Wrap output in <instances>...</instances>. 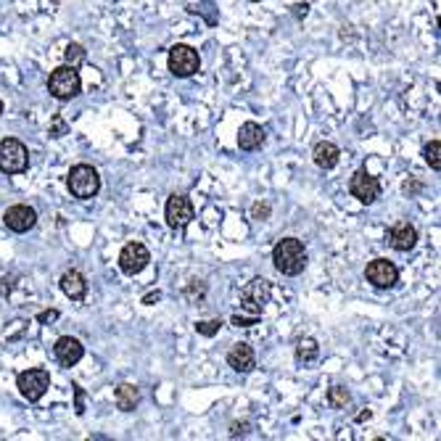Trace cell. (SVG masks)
Masks as SVG:
<instances>
[{
    "mask_svg": "<svg viewBox=\"0 0 441 441\" xmlns=\"http://www.w3.org/2000/svg\"><path fill=\"white\" fill-rule=\"evenodd\" d=\"M307 261H310V254H307V246L299 238H283L272 249V264H275V270L288 275V278L301 275L304 267H307Z\"/></svg>",
    "mask_w": 441,
    "mask_h": 441,
    "instance_id": "6da1fadb",
    "label": "cell"
},
{
    "mask_svg": "<svg viewBox=\"0 0 441 441\" xmlns=\"http://www.w3.org/2000/svg\"><path fill=\"white\" fill-rule=\"evenodd\" d=\"M82 90V80H80V71L77 66H69V64H64L59 69L50 71L48 77V93L53 95L56 100H71L77 98Z\"/></svg>",
    "mask_w": 441,
    "mask_h": 441,
    "instance_id": "7a4b0ae2",
    "label": "cell"
},
{
    "mask_svg": "<svg viewBox=\"0 0 441 441\" xmlns=\"http://www.w3.org/2000/svg\"><path fill=\"white\" fill-rule=\"evenodd\" d=\"M66 188L74 199L80 201H88L93 196H98L100 191V175L95 167L90 164H77V167H71L69 177H66Z\"/></svg>",
    "mask_w": 441,
    "mask_h": 441,
    "instance_id": "3957f363",
    "label": "cell"
},
{
    "mask_svg": "<svg viewBox=\"0 0 441 441\" xmlns=\"http://www.w3.org/2000/svg\"><path fill=\"white\" fill-rule=\"evenodd\" d=\"M30 167V151L16 138L0 141V172L3 175H21Z\"/></svg>",
    "mask_w": 441,
    "mask_h": 441,
    "instance_id": "277c9868",
    "label": "cell"
},
{
    "mask_svg": "<svg viewBox=\"0 0 441 441\" xmlns=\"http://www.w3.org/2000/svg\"><path fill=\"white\" fill-rule=\"evenodd\" d=\"M272 299V283L267 278H254L241 288V307L243 312H251V314H261L264 307L270 304Z\"/></svg>",
    "mask_w": 441,
    "mask_h": 441,
    "instance_id": "5b68a950",
    "label": "cell"
},
{
    "mask_svg": "<svg viewBox=\"0 0 441 441\" xmlns=\"http://www.w3.org/2000/svg\"><path fill=\"white\" fill-rule=\"evenodd\" d=\"M16 389L27 401H40L50 389V372L42 368H30V370L19 372Z\"/></svg>",
    "mask_w": 441,
    "mask_h": 441,
    "instance_id": "8992f818",
    "label": "cell"
},
{
    "mask_svg": "<svg viewBox=\"0 0 441 441\" xmlns=\"http://www.w3.org/2000/svg\"><path fill=\"white\" fill-rule=\"evenodd\" d=\"M201 69V59H199V50L191 48V45H172L170 48V71L175 77H180V80H188L193 77L196 71Z\"/></svg>",
    "mask_w": 441,
    "mask_h": 441,
    "instance_id": "52a82bcc",
    "label": "cell"
},
{
    "mask_svg": "<svg viewBox=\"0 0 441 441\" xmlns=\"http://www.w3.org/2000/svg\"><path fill=\"white\" fill-rule=\"evenodd\" d=\"M193 204L188 196H182V193H172L170 199H167V206H164V220L170 225L172 230H182V228H188L193 222Z\"/></svg>",
    "mask_w": 441,
    "mask_h": 441,
    "instance_id": "ba28073f",
    "label": "cell"
},
{
    "mask_svg": "<svg viewBox=\"0 0 441 441\" xmlns=\"http://www.w3.org/2000/svg\"><path fill=\"white\" fill-rule=\"evenodd\" d=\"M365 278L370 283L372 288H378V291H389L394 288L396 283H399V270H396V264L389 259H372L368 267H365Z\"/></svg>",
    "mask_w": 441,
    "mask_h": 441,
    "instance_id": "9c48e42d",
    "label": "cell"
},
{
    "mask_svg": "<svg viewBox=\"0 0 441 441\" xmlns=\"http://www.w3.org/2000/svg\"><path fill=\"white\" fill-rule=\"evenodd\" d=\"M349 193L360 201V204H368V206H370V204H375L378 196H381V182H378V177H372L368 170H357L349 180Z\"/></svg>",
    "mask_w": 441,
    "mask_h": 441,
    "instance_id": "30bf717a",
    "label": "cell"
},
{
    "mask_svg": "<svg viewBox=\"0 0 441 441\" xmlns=\"http://www.w3.org/2000/svg\"><path fill=\"white\" fill-rule=\"evenodd\" d=\"M148 261H151V254L141 241L127 243V246L119 251V270L124 272V275H138V272H143L148 267Z\"/></svg>",
    "mask_w": 441,
    "mask_h": 441,
    "instance_id": "8fae6325",
    "label": "cell"
},
{
    "mask_svg": "<svg viewBox=\"0 0 441 441\" xmlns=\"http://www.w3.org/2000/svg\"><path fill=\"white\" fill-rule=\"evenodd\" d=\"M3 222L11 233H30L35 225H37V211L27 206V204H16V206H8L6 214H3Z\"/></svg>",
    "mask_w": 441,
    "mask_h": 441,
    "instance_id": "7c38bea8",
    "label": "cell"
},
{
    "mask_svg": "<svg viewBox=\"0 0 441 441\" xmlns=\"http://www.w3.org/2000/svg\"><path fill=\"white\" fill-rule=\"evenodd\" d=\"M53 354L61 362V368H74L85 357V346L74 336H61L59 341H56V346H53Z\"/></svg>",
    "mask_w": 441,
    "mask_h": 441,
    "instance_id": "4fadbf2b",
    "label": "cell"
},
{
    "mask_svg": "<svg viewBox=\"0 0 441 441\" xmlns=\"http://www.w3.org/2000/svg\"><path fill=\"white\" fill-rule=\"evenodd\" d=\"M386 243H389L394 251H412L415 243H418L415 225H410V222H396V225L389 228V233H386Z\"/></svg>",
    "mask_w": 441,
    "mask_h": 441,
    "instance_id": "5bb4252c",
    "label": "cell"
},
{
    "mask_svg": "<svg viewBox=\"0 0 441 441\" xmlns=\"http://www.w3.org/2000/svg\"><path fill=\"white\" fill-rule=\"evenodd\" d=\"M228 365H230L235 372H243V375H246V372H251L257 368V354H254V349H251L249 343L241 341L228 351Z\"/></svg>",
    "mask_w": 441,
    "mask_h": 441,
    "instance_id": "9a60e30c",
    "label": "cell"
},
{
    "mask_svg": "<svg viewBox=\"0 0 441 441\" xmlns=\"http://www.w3.org/2000/svg\"><path fill=\"white\" fill-rule=\"evenodd\" d=\"M267 141V132L257 122H246L238 130V148L241 151H259Z\"/></svg>",
    "mask_w": 441,
    "mask_h": 441,
    "instance_id": "2e32d148",
    "label": "cell"
},
{
    "mask_svg": "<svg viewBox=\"0 0 441 441\" xmlns=\"http://www.w3.org/2000/svg\"><path fill=\"white\" fill-rule=\"evenodd\" d=\"M61 291L66 293L71 301H82L88 296V281H85V275L80 270H66L61 275Z\"/></svg>",
    "mask_w": 441,
    "mask_h": 441,
    "instance_id": "e0dca14e",
    "label": "cell"
},
{
    "mask_svg": "<svg viewBox=\"0 0 441 441\" xmlns=\"http://www.w3.org/2000/svg\"><path fill=\"white\" fill-rule=\"evenodd\" d=\"M312 159H314V164H317L320 170H333V167L339 164V159H341V151H339L336 143L320 141L312 148Z\"/></svg>",
    "mask_w": 441,
    "mask_h": 441,
    "instance_id": "ac0fdd59",
    "label": "cell"
},
{
    "mask_svg": "<svg viewBox=\"0 0 441 441\" xmlns=\"http://www.w3.org/2000/svg\"><path fill=\"white\" fill-rule=\"evenodd\" d=\"M114 401H117V407L122 412H132L138 407V401H141V392L132 383H122L119 389H117V394H114Z\"/></svg>",
    "mask_w": 441,
    "mask_h": 441,
    "instance_id": "d6986e66",
    "label": "cell"
},
{
    "mask_svg": "<svg viewBox=\"0 0 441 441\" xmlns=\"http://www.w3.org/2000/svg\"><path fill=\"white\" fill-rule=\"evenodd\" d=\"M320 357V346H317V341L314 339H299L296 341V360L299 362H314Z\"/></svg>",
    "mask_w": 441,
    "mask_h": 441,
    "instance_id": "ffe728a7",
    "label": "cell"
},
{
    "mask_svg": "<svg viewBox=\"0 0 441 441\" xmlns=\"http://www.w3.org/2000/svg\"><path fill=\"white\" fill-rule=\"evenodd\" d=\"M423 156H425V164L431 167L433 172L441 170V143L439 141H431L425 148H423Z\"/></svg>",
    "mask_w": 441,
    "mask_h": 441,
    "instance_id": "44dd1931",
    "label": "cell"
},
{
    "mask_svg": "<svg viewBox=\"0 0 441 441\" xmlns=\"http://www.w3.org/2000/svg\"><path fill=\"white\" fill-rule=\"evenodd\" d=\"M351 401V394L343 389V386H333L331 392H328V404L331 407H336V410H341V407H346Z\"/></svg>",
    "mask_w": 441,
    "mask_h": 441,
    "instance_id": "7402d4cb",
    "label": "cell"
},
{
    "mask_svg": "<svg viewBox=\"0 0 441 441\" xmlns=\"http://www.w3.org/2000/svg\"><path fill=\"white\" fill-rule=\"evenodd\" d=\"M193 328H196V333H199V336H204V339H211V336H217V333H220L222 320H220V317H214V320H199L196 325H193Z\"/></svg>",
    "mask_w": 441,
    "mask_h": 441,
    "instance_id": "603a6c76",
    "label": "cell"
},
{
    "mask_svg": "<svg viewBox=\"0 0 441 441\" xmlns=\"http://www.w3.org/2000/svg\"><path fill=\"white\" fill-rule=\"evenodd\" d=\"M64 61H66L69 66H80L82 61H85V48H82L80 42H69L66 50H64Z\"/></svg>",
    "mask_w": 441,
    "mask_h": 441,
    "instance_id": "cb8c5ba5",
    "label": "cell"
},
{
    "mask_svg": "<svg viewBox=\"0 0 441 441\" xmlns=\"http://www.w3.org/2000/svg\"><path fill=\"white\" fill-rule=\"evenodd\" d=\"M48 135H50V138H64V135H69V124L64 122V117H59V114H56V117L50 119Z\"/></svg>",
    "mask_w": 441,
    "mask_h": 441,
    "instance_id": "d4e9b609",
    "label": "cell"
},
{
    "mask_svg": "<svg viewBox=\"0 0 441 441\" xmlns=\"http://www.w3.org/2000/svg\"><path fill=\"white\" fill-rule=\"evenodd\" d=\"M261 314H251V312H246V314H233L230 322L235 325V328H251V325H257L259 322Z\"/></svg>",
    "mask_w": 441,
    "mask_h": 441,
    "instance_id": "484cf974",
    "label": "cell"
},
{
    "mask_svg": "<svg viewBox=\"0 0 441 441\" xmlns=\"http://www.w3.org/2000/svg\"><path fill=\"white\" fill-rule=\"evenodd\" d=\"M251 431V423L243 421V423H233L230 425V439H238V436H249Z\"/></svg>",
    "mask_w": 441,
    "mask_h": 441,
    "instance_id": "4316f807",
    "label": "cell"
},
{
    "mask_svg": "<svg viewBox=\"0 0 441 441\" xmlns=\"http://www.w3.org/2000/svg\"><path fill=\"white\" fill-rule=\"evenodd\" d=\"M251 217H254V220H259V222H264L267 217H270V204H254Z\"/></svg>",
    "mask_w": 441,
    "mask_h": 441,
    "instance_id": "83f0119b",
    "label": "cell"
},
{
    "mask_svg": "<svg viewBox=\"0 0 441 441\" xmlns=\"http://www.w3.org/2000/svg\"><path fill=\"white\" fill-rule=\"evenodd\" d=\"M71 389H74V396H77V404H74V412H77V415H85V392H82V389H80V386H77V383H74Z\"/></svg>",
    "mask_w": 441,
    "mask_h": 441,
    "instance_id": "f1b7e54d",
    "label": "cell"
},
{
    "mask_svg": "<svg viewBox=\"0 0 441 441\" xmlns=\"http://www.w3.org/2000/svg\"><path fill=\"white\" fill-rule=\"evenodd\" d=\"M53 320H59V310H45L37 314V322H40V325H48V322H53Z\"/></svg>",
    "mask_w": 441,
    "mask_h": 441,
    "instance_id": "f546056e",
    "label": "cell"
},
{
    "mask_svg": "<svg viewBox=\"0 0 441 441\" xmlns=\"http://www.w3.org/2000/svg\"><path fill=\"white\" fill-rule=\"evenodd\" d=\"M291 13L296 19H304V16L310 13V3H296V6H291Z\"/></svg>",
    "mask_w": 441,
    "mask_h": 441,
    "instance_id": "4dcf8cb0",
    "label": "cell"
},
{
    "mask_svg": "<svg viewBox=\"0 0 441 441\" xmlns=\"http://www.w3.org/2000/svg\"><path fill=\"white\" fill-rule=\"evenodd\" d=\"M11 291H13V278H3V281H0V293L8 296Z\"/></svg>",
    "mask_w": 441,
    "mask_h": 441,
    "instance_id": "1f68e13d",
    "label": "cell"
},
{
    "mask_svg": "<svg viewBox=\"0 0 441 441\" xmlns=\"http://www.w3.org/2000/svg\"><path fill=\"white\" fill-rule=\"evenodd\" d=\"M418 191H423L421 182H404V193H407V196H415Z\"/></svg>",
    "mask_w": 441,
    "mask_h": 441,
    "instance_id": "d6a6232c",
    "label": "cell"
},
{
    "mask_svg": "<svg viewBox=\"0 0 441 441\" xmlns=\"http://www.w3.org/2000/svg\"><path fill=\"white\" fill-rule=\"evenodd\" d=\"M159 299H161V293L156 291V293H148V296H146L143 301H146V304H151V301H159Z\"/></svg>",
    "mask_w": 441,
    "mask_h": 441,
    "instance_id": "836d02e7",
    "label": "cell"
},
{
    "mask_svg": "<svg viewBox=\"0 0 441 441\" xmlns=\"http://www.w3.org/2000/svg\"><path fill=\"white\" fill-rule=\"evenodd\" d=\"M0 114H3V100H0Z\"/></svg>",
    "mask_w": 441,
    "mask_h": 441,
    "instance_id": "e575fe53",
    "label": "cell"
},
{
    "mask_svg": "<svg viewBox=\"0 0 441 441\" xmlns=\"http://www.w3.org/2000/svg\"><path fill=\"white\" fill-rule=\"evenodd\" d=\"M251 3H259V0H251Z\"/></svg>",
    "mask_w": 441,
    "mask_h": 441,
    "instance_id": "d590c367",
    "label": "cell"
}]
</instances>
